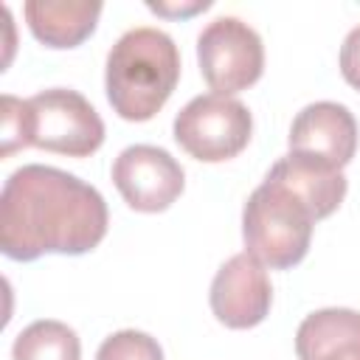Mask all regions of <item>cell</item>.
Segmentation results:
<instances>
[{
  "label": "cell",
  "mask_w": 360,
  "mask_h": 360,
  "mask_svg": "<svg viewBox=\"0 0 360 360\" xmlns=\"http://www.w3.org/2000/svg\"><path fill=\"white\" fill-rule=\"evenodd\" d=\"M96 360H163L160 343L138 329H121L104 338L96 352Z\"/></svg>",
  "instance_id": "14"
},
{
  "label": "cell",
  "mask_w": 360,
  "mask_h": 360,
  "mask_svg": "<svg viewBox=\"0 0 360 360\" xmlns=\"http://www.w3.org/2000/svg\"><path fill=\"white\" fill-rule=\"evenodd\" d=\"M267 177L284 183L290 191H295L307 205L309 211L315 214V219H323L329 217L346 197V174L343 169L321 160V158H312V155H304V152H287L281 155Z\"/></svg>",
  "instance_id": "10"
},
{
  "label": "cell",
  "mask_w": 360,
  "mask_h": 360,
  "mask_svg": "<svg viewBox=\"0 0 360 360\" xmlns=\"http://www.w3.org/2000/svg\"><path fill=\"white\" fill-rule=\"evenodd\" d=\"M0 158L25 149V101L3 96V127H0Z\"/></svg>",
  "instance_id": "15"
},
{
  "label": "cell",
  "mask_w": 360,
  "mask_h": 360,
  "mask_svg": "<svg viewBox=\"0 0 360 360\" xmlns=\"http://www.w3.org/2000/svg\"><path fill=\"white\" fill-rule=\"evenodd\" d=\"M298 360H360V312L326 307L309 312L295 332Z\"/></svg>",
  "instance_id": "11"
},
{
  "label": "cell",
  "mask_w": 360,
  "mask_h": 360,
  "mask_svg": "<svg viewBox=\"0 0 360 360\" xmlns=\"http://www.w3.org/2000/svg\"><path fill=\"white\" fill-rule=\"evenodd\" d=\"M340 73L354 90H360V25H354L340 45Z\"/></svg>",
  "instance_id": "16"
},
{
  "label": "cell",
  "mask_w": 360,
  "mask_h": 360,
  "mask_svg": "<svg viewBox=\"0 0 360 360\" xmlns=\"http://www.w3.org/2000/svg\"><path fill=\"white\" fill-rule=\"evenodd\" d=\"M211 3L208 0H194V3H146L149 11H158V14H166V17H191L197 11H205Z\"/></svg>",
  "instance_id": "17"
},
{
  "label": "cell",
  "mask_w": 360,
  "mask_h": 360,
  "mask_svg": "<svg viewBox=\"0 0 360 360\" xmlns=\"http://www.w3.org/2000/svg\"><path fill=\"white\" fill-rule=\"evenodd\" d=\"M211 312L231 329H250L262 323L273 304V287L264 264L245 253L231 256L211 281Z\"/></svg>",
  "instance_id": "8"
},
{
  "label": "cell",
  "mask_w": 360,
  "mask_h": 360,
  "mask_svg": "<svg viewBox=\"0 0 360 360\" xmlns=\"http://www.w3.org/2000/svg\"><path fill=\"white\" fill-rule=\"evenodd\" d=\"M315 222V214L295 191L264 174L245 202L242 239L262 264L287 270L307 256Z\"/></svg>",
  "instance_id": "3"
},
{
  "label": "cell",
  "mask_w": 360,
  "mask_h": 360,
  "mask_svg": "<svg viewBox=\"0 0 360 360\" xmlns=\"http://www.w3.org/2000/svg\"><path fill=\"white\" fill-rule=\"evenodd\" d=\"M200 73L214 93L231 96L259 82L264 70V45L256 28L239 17H217L197 37Z\"/></svg>",
  "instance_id": "6"
},
{
  "label": "cell",
  "mask_w": 360,
  "mask_h": 360,
  "mask_svg": "<svg viewBox=\"0 0 360 360\" xmlns=\"http://www.w3.org/2000/svg\"><path fill=\"white\" fill-rule=\"evenodd\" d=\"M253 132L248 104L222 93L194 96L174 115V141L197 160L219 163L236 158Z\"/></svg>",
  "instance_id": "5"
},
{
  "label": "cell",
  "mask_w": 360,
  "mask_h": 360,
  "mask_svg": "<svg viewBox=\"0 0 360 360\" xmlns=\"http://www.w3.org/2000/svg\"><path fill=\"white\" fill-rule=\"evenodd\" d=\"M101 143L104 121L82 93L51 87L25 98V146L87 158Z\"/></svg>",
  "instance_id": "4"
},
{
  "label": "cell",
  "mask_w": 360,
  "mask_h": 360,
  "mask_svg": "<svg viewBox=\"0 0 360 360\" xmlns=\"http://www.w3.org/2000/svg\"><path fill=\"white\" fill-rule=\"evenodd\" d=\"M14 360H82L79 335L53 318L28 323L11 346Z\"/></svg>",
  "instance_id": "13"
},
{
  "label": "cell",
  "mask_w": 360,
  "mask_h": 360,
  "mask_svg": "<svg viewBox=\"0 0 360 360\" xmlns=\"http://www.w3.org/2000/svg\"><path fill=\"white\" fill-rule=\"evenodd\" d=\"M177 79L180 51L160 28H129L107 53V101L127 121H149L169 101Z\"/></svg>",
  "instance_id": "2"
},
{
  "label": "cell",
  "mask_w": 360,
  "mask_h": 360,
  "mask_svg": "<svg viewBox=\"0 0 360 360\" xmlns=\"http://www.w3.org/2000/svg\"><path fill=\"white\" fill-rule=\"evenodd\" d=\"M107 233V202L96 186L42 163L8 174L0 191V248L14 262L45 253L82 256Z\"/></svg>",
  "instance_id": "1"
},
{
  "label": "cell",
  "mask_w": 360,
  "mask_h": 360,
  "mask_svg": "<svg viewBox=\"0 0 360 360\" xmlns=\"http://www.w3.org/2000/svg\"><path fill=\"white\" fill-rule=\"evenodd\" d=\"M290 152H304L343 169L357 152V121L346 104L312 101L290 127Z\"/></svg>",
  "instance_id": "9"
},
{
  "label": "cell",
  "mask_w": 360,
  "mask_h": 360,
  "mask_svg": "<svg viewBox=\"0 0 360 360\" xmlns=\"http://www.w3.org/2000/svg\"><path fill=\"white\" fill-rule=\"evenodd\" d=\"M112 183L129 208L158 214L183 194L186 172L166 149L152 143H132L115 158Z\"/></svg>",
  "instance_id": "7"
},
{
  "label": "cell",
  "mask_w": 360,
  "mask_h": 360,
  "mask_svg": "<svg viewBox=\"0 0 360 360\" xmlns=\"http://www.w3.org/2000/svg\"><path fill=\"white\" fill-rule=\"evenodd\" d=\"M31 34L48 48H76L98 22V0H28L22 6Z\"/></svg>",
  "instance_id": "12"
}]
</instances>
